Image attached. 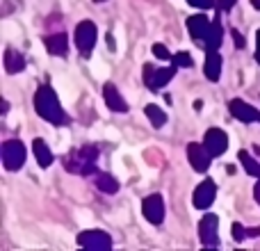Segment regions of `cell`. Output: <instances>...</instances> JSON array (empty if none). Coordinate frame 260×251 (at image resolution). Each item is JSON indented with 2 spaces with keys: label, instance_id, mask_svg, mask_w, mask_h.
Returning <instances> with one entry per match:
<instances>
[{
  "label": "cell",
  "instance_id": "6da1fadb",
  "mask_svg": "<svg viewBox=\"0 0 260 251\" xmlns=\"http://www.w3.org/2000/svg\"><path fill=\"white\" fill-rule=\"evenodd\" d=\"M35 110L41 119H46L48 123L55 125H62L67 121V114H64L62 105H59V99L55 96L53 87L48 85H41L35 94Z\"/></svg>",
  "mask_w": 260,
  "mask_h": 251
},
{
  "label": "cell",
  "instance_id": "7a4b0ae2",
  "mask_svg": "<svg viewBox=\"0 0 260 251\" xmlns=\"http://www.w3.org/2000/svg\"><path fill=\"white\" fill-rule=\"evenodd\" d=\"M96 160H99V146H87L76 148V151H69L67 158H64V167L67 171H73V174L80 176H96Z\"/></svg>",
  "mask_w": 260,
  "mask_h": 251
},
{
  "label": "cell",
  "instance_id": "3957f363",
  "mask_svg": "<svg viewBox=\"0 0 260 251\" xmlns=\"http://www.w3.org/2000/svg\"><path fill=\"white\" fill-rule=\"evenodd\" d=\"M176 69H178L176 64H171V67H162V69L153 67V64H144V73H142L144 82H146V87L151 91H160L162 87L176 76Z\"/></svg>",
  "mask_w": 260,
  "mask_h": 251
},
{
  "label": "cell",
  "instance_id": "277c9868",
  "mask_svg": "<svg viewBox=\"0 0 260 251\" xmlns=\"http://www.w3.org/2000/svg\"><path fill=\"white\" fill-rule=\"evenodd\" d=\"M0 155H3L5 169H9V171H16L25 165V146H23V142H18V139H7V142L3 144Z\"/></svg>",
  "mask_w": 260,
  "mask_h": 251
},
{
  "label": "cell",
  "instance_id": "5b68a950",
  "mask_svg": "<svg viewBox=\"0 0 260 251\" xmlns=\"http://www.w3.org/2000/svg\"><path fill=\"white\" fill-rule=\"evenodd\" d=\"M73 39H76V48L80 50L82 57H89L91 50H94V46H96V25L91 21L78 23Z\"/></svg>",
  "mask_w": 260,
  "mask_h": 251
},
{
  "label": "cell",
  "instance_id": "8992f818",
  "mask_svg": "<svg viewBox=\"0 0 260 251\" xmlns=\"http://www.w3.org/2000/svg\"><path fill=\"white\" fill-rule=\"evenodd\" d=\"M219 217L212 215V212H208V215L201 217V222H199V240H201V244H206V247H217L219 244Z\"/></svg>",
  "mask_w": 260,
  "mask_h": 251
},
{
  "label": "cell",
  "instance_id": "52a82bcc",
  "mask_svg": "<svg viewBox=\"0 0 260 251\" xmlns=\"http://www.w3.org/2000/svg\"><path fill=\"white\" fill-rule=\"evenodd\" d=\"M142 212L146 217V222H151L153 226H160L165 222V201L160 194H151L142 201Z\"/></svg>",
  "mask_w": 260,
  "mask_h": 251
},
{
  "label": "cell",
  "instance_id": "ba28073f",
  "mask_svg": "<svg viewBox=\"0 0 260 251\" xmlns=\"http://www.w3.org/2000/svg\"><path fill=\"white\" fill-rule=\"evenodd\" d=\"M78 244L82 249H91V251H103L112 247V240L105 231H85L78 235Z\"/></svg>",
  "mask_w": 260,
  "mask_h": 251
},
{
  "label": "cell",
  "instance_id": "9c48e42d",
  "mask_svg": "<svg viewBox=\"0 0 260 251\" xmlns=\"http://www.w3.org/2000/svg\"><path fill=\"white\" fill-rule=\"evenodd\" d=\"M187 160L189 165H192L194 171H199V174H203V171L210 169V162H212V155L208 153V148L203 146V144H197L192 142L187 146Z\"/></svg>",
  "mask_w": 260,
  "mask_h": 251
},
{
  "label": "cell",
  "instance_id": "30bf717a",
  "mask_svg": "<svg viewBox=\"0 0 260 251\" xmlns=\"http://www.w3.org/2000/svg\"><path fill=\"white\" fill-rule=\"evenodd\" d=\"M203 146L208 148V153H210L212 158L224 155L226 148H229V135L219 128H210L206 133V137H203Z\"/></svg>",
  "mask_w": 260,
  "mask_h": 251
},
{
  "label": "cell",
  "instance_id": "8fae6325",
  "mask_svg": "<svg viewBox=\"0 0 260 251\" xmlns=\"http://www.w3.org/2000/svg\"><path fill=\"white\" fill-rule=\"evenodd\" d=\"M215 197H217L215 180H210V178L201 180V185L194 190V199H192L194 208H199V210H206V208H210L212 203H215Z\"/></svg>",
  "mask_w": 260,
  "mask_h": 251
},
{
  "label": "cell",
  "instance_id": "7c38bea8",
  "mask_svg": "<svg viewBox=\"0 0 260 251\" xmlns=\"http://www.w3.org/2000/svg\"><path fill=\"white\" fill-rule=\"evenodd\" d=\"M229 110H231V114H233L238 121H242V123H253V121H260V112L253 105H249V103H244V101H240V99H233L229 103Z\"/></svg>",
  "mask_w": 260,
  "mask_h": 251
},
{
  "label": "cell",
  "instance_id": "4fadbf2b",
  "mask_svg": "<svg viewBox=\"0 0 260 251\" xmlns=\"http://www.w3.org/2000/svg\"><path fill=\"white\" fill-rule=\"evenodd\" d=\"M210 27H212V23L208 21L206 14H194V16L187 18V30L192 35V39H197V41H206Z\"/></svg>",
  "mask_w": 260,
  "mask_h": 251
},
{
  "label": "cell",
  "instance_id": "5bb4252c",
  "mask_svg": "<svg viewBox=\"0 0 260 251\" xmlns=\"http://www.w3.org/2000/svg\"><path fill=\"white\" fill-rule=\"evenodd\" d=\"M103 99H105V103H108V108L112 110V112H119V114L128 112L126 101H123V96L119 94L117 85H112V82H105L103 85Z\"/></svg>",
  "mask_w": 260,
  "mask_h": 251
},
{
  "label": "cell",
  "instance_id": "9a60e30c",
  "mask_svg": "<svg viewBox=\"0 0 260 251\" xmlns=\"http://www.w3.org/2000/svg\"><path fill=\"white\" fill-rule=\"evenodd\" d=\"M44 44L48 48L50 55H57V57H67L69 53V37L64 32H53V35L44 37Z\"/></svg>",
  "mask_w": 260,
  "mask_h": 251
},
{
  "label": "cell",
  "instance_id": "2e32d148",
  "mask_svg": "<svg viewBox=\"0 0 260 251\" xmlns=\"http://www.w3.org/2000/svg\"><path fill=\"white\" fill-rule=\"evenodd\" d=\"M203 71H206L208 80H219L221 76V55L217 53V48H208L206 50V64H203Z\"/></svg>",
  "mask_w": 260,
  "mask_h": 251
},
{
  "label": "cell",
  "instance_id": "e0dca14e",
  "mask_svg": "<svg viewBox=\"0 0 260 251\" xmlns=\"http://www.w3.org/2000/svg\"><path fill=\"white\" fill-rule=\"evenodd\" d=\"M23 69H25V57L14 48L5 50V71H7L9 76H14V73H21Z\"/></svg>",
  "mask_w": 260,
  "mask_h": 251
},
{
  "label": "cell",
  "instance_id": "ac0fdd59",
  "mask_svg": "<svg viewBox=\"0 0 260 251\" xmlns=\"http://www.w3.org/2000/svg\"><path fill=\"white\" fill-rule=\"evenodd\" d=\"M32 151H35V158L39 162V167H50L53 165V153H50L48 144L44 139H35L32 142Z\"/></svg>",
  "mask_w": 260,
  "mask_h": 251
},
{
  "label": "cell",
  "instance_id": "d6986e66",
  "mask_svg": "<svg viewBox=\"0 0 260 251\" xmlns=\"http://www.w3.org/2000/svg\"><path fill=\"white\" fill-rule=\"evenodd\" d=\"M94 183H96V187L101 190V192H105V194H114V192H119V183H117V178L114 176H110V174H96L94 176Z\"/></svg>",
  "mask_w": 260,
  "mask_h": 251
},
{
  "label": "cell",
  "instance_id": "ffe728a7",
  "mask_svg": "<svg viewBox=\"0 0 260 251\" xmlns=\"http://www.w3.org/2000/svg\"><path fill=\"white\" fill-rule=\"evenodd\" d=\"M238 158H240V162H242L244 171H247L249 176H253V178H260V165H258L256 158H251L247 151H240Z\"/></svg>",
  "mask_w": 260,
  "mask_h": 251
},
{
  "label": "cell",
  "instance_id": "44dd1931",
  "mask_svg": "<svg viewBox=\"0 0 260 251\" xmlns=\"http://www.w3.org/2000/svg\"><path fill=\"white\" fill-rule=\"evenodd\" d=\"M221 39H224V27H221L219 18L212 23L210 32H208V39H206V46L208 48H219L221 46Z\"/></svg>",
  "mask_w": 260,
  "mask_h": 251
},
{
  "label": "cell",
  "instance_id": "7402d4cb",
  "mask_svg": "<svg viewBox=\"0 0 260 251\" xmlns=\"http://www.w3.org/2000/svg\"><path fill=\"white\" fill-rule=\"evenodd\" d=\"M144 114L148 117V121H151L155 128H162V125L167 123V114L162 108H157V105H146L144 108Z\"/></svg>",
  "mask_w": 260,
  "mask_h": 251
},
{
  "label": "cell",
  "instance_id": "603a6c76",
  "mask_svg": "<svg viewBox=\"0 0 260 251\" xmlns=\"http://www.w3.org/2000/svg\"><path fill=\"white\" fill-rule=\"evenodd\" d=\"M171 64H176V67H185V69H187V67H192V57H189V53H176L174 55V57H171Z\"/></svg>",
  "mask_w": 260,
  "mask_h": 251
},
{
  "label": "cell",
  "instance_id": "cb8c5ba5",
  "mask_svg": "<svg viewBox=\"0 0 260 251\" xmlns=\"http://www.w3.org/2000/svg\"><path fill=\"white\" fill-rule=\"evenodd\" d=\"M153 55H155L157 59H165V62H169L174 55L169 53V48H167L165 44H153Z\"/></svg>",
  "mask_w": 260,
  "mask_h": 251
},
{
  "label": "cell",
  "instance_id": "d4e9b609",
  "mask_svg": "<svg viewBox=\"0 0 260 251\" xmlns=\"http://www.w3.org/2000/svg\"><path fill=\"white\" fill-rule=\"evenodd\" d=\"M247 238V231H244L242 224H233V240L235 242H242V240Z\"/></svg>",
  "mask_w": 260,
  "mask_h": 251
},
{
  "label": "cell",
  "instance_id": "484cf974",
  "mask_svg": "<svg viewBox=\"0 0 260 251\" xmlns=\"http://www.w3.org/2000/svg\"><path fill=\"white\" fill-rule=\"evenodd\" d=\"M192 7H197V9H210V7H215V0H187Z\"/></svg>",
  "mask_w": 260,
  "mask_h": 251
},
{
  "label": "cell",
  "instance_id": "4316f807",
  "mask_svg": "<svg viewBox=\"0 0 260 251\" xmlns=\"http://www.w3.org/2000/svg\"><path fill=\"white\" fill-rule=\"evenodd\" d=\"M235 3H238V0H219V7L224 9V12H229V9H233Z\"/></svg>",
  "mask_w": 260,
  "mask_h": 251
},
{
  "label": "cell",
  "instance_id": "83f0119b",
  "mask_svg": "<svg viewBox=\"0 0 260 251\" xmlns=\"http://www.w3.org/2000/svg\"><path fill=\"white\" fill-rule=\"evenodd\" d=\"M233 39H235V44H238V46H244V37L240 35L238 30H233Z\"/></svg>",
  "mask_w": 260,
  "mask_h": 251
},
{
  "label": "cell",
  "instance_id": "f1b7e54d",
  "mask_svg": "<svg viewBox=\"0 0 260 251\" xmlns=\"http://www.w3.org/2000/svg\"><path fill=\"white\" fill-rule=\"evenodd\" d=\"M256 41H258V46H256V62L260 64V30H258V35H256Z\"/></svg>",
  "mask_w": 260,
  "mask_h": 251
},
{
  "label": "cell",
  "instance_id": "f546056e",
  "mask_svg": "<svg viewBox=\"0 0 260 251\" xmlns=\"http://www.w3.org/2000/svg\"><path fill=\"white\" fill-rule=\"evenodd\" d=\"M253 197H256V201L260 203V178H258V183H256V187H253Z\"/></svg>",
  "mask_w": 260,
  "mask_h": 251
},
{
  "label": "cell",
  "instance_id": "4dcf8cb0",
  "mask_svg": "<svg viewBox=\"0 0 260 251\" xmlns=\"http://www.w3.org/2000/svg\"><path fill=\"white\" fill-rule=\"evenodd\" d=\"M247 235H249V238H258V235H260V229H249Z\"/></svg>",
  "mask_w": 260,
  "mask_h": 251
},
{
  "label": "cell",
  "instance_id": "1f68e13d",
  "mask_svg": "<svg viewBox=\"0 0 260 251\" xmlns=\"http://www.w3.org/2000/svg\"><path fill=\"white\" fill-rule=\"evenodd\" d=\"M251 5H253L256 9H260V0H251Z\"/></svg>",
  "mask_w": 260,
  "mask_h": 251
},
{
  "label": "cell",
  "instance_id": "d6a6232c",
  "mask_svg": "<svg viewBox=\"0 0 260 251\" xmlns=\"http://www.w3.org/2000/svg\"><path fill=\"white\" fill-rule=\"evenodd\" d=\"M96 3H105V0H96Z\"/></svg>",
  "mask_w": 260,
  "mask_h": 251
}]
</instances>
